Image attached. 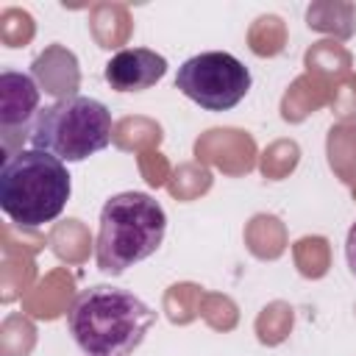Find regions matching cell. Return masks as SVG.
Masks as SVG:
<instances>
[{
  "instance_id": "6da1fadb",
  "label": "cell",
  "mask_w": 356,
  "mask_h": 356,
  "mask_svg": "<svg viewBox=\"0 0 356 356\" xmlns=\"http://www.w3.org/2000/svg\"><path fill=\"white\" fill-rule=\"evenodd\" d=\"M156 323V312L134 292L108 284L75 295L67 328L86 356H131Z\"/></svg>"
},
{
  "instance_id": "7a4b0ae2",
  "label": "cell",
  "mask_w": 356,
  "mask_h": 356,
  "mask_svg": "<svg viewBox=\"0 0 356 356\" xmlns=\"http://www.w3.org/2000/svg\"><path fill=\"white\" fill-rule=\"evenodd\" d=\"M70 195L72 181L61 159L36 147L6 156L0 167V209L19 228L53 222Z\"/></svg>"
},
{
  "instance_id": "3957f363",
  "label": "cell",
  "mask_w": 356,
  "mask_h": 356,
  "mask_svg": "<svg viewBox=\"0 0 356 356\" xmlns=\"http://www.w3.org/2000/svg\"><path fill=\"white\" fill-rule=\"evenodd\" d=\"M167 234L161 203L145 192L111 195L100 209L95 261L106 275H122L128 267L150 259Z\"/></svg>"
},
{
  "instance_id": "277c9868",
  "label": "cell",
  "mask_w": 356,
  "mask_h": 356,
  "mask_svg": "<svg viewBox=\"0 0 356 356\" xmlns=\"http://www.w3.org/2000/svg\"><path fill=\"white\" fill-rule=\"evenodd\" d=\"M111 111L106 103L83 95L61 97L44 106L31 125V147L44 150L64 164L83 161L111 145Z\"/></svg>"
},
{
  "instance_id": "5b68a950",
  "label": "cell",
  "mask_w": 356,
  "mask_h": 356,
  "mask_svg": "<svg viewBox=\"0 0 356 356\" xmlns=\"http://www.w3.org/2000/svg\"><path fill=\"white\" fill-rule=\"evenodd\" d=\"M175 89L206 111H228L250 92V70L222 50L197 53L178 67Z\"/></svg>"
},
{
  "instance_id": "8992f818",
  "label": "cell",
  "mask_w": 356,
  "mask_h": 356,
  "mask_svg": "<svg viewBox=\"0 0 356 356\" xmlns=\"http://www.w3.org/2000/svg\"><path fill=\"white\" fill-rule=\"evenodd\" d=\"M167 72V58L150 47H125L114 53L103 70L106 83L114 92H145L156 86Z\"/></svg>"
},
{
  "instance_id": "52a82bcc",
  "label": "cell",
  "mask_w": 356,
  "mask_h": 356,
  "mask_svg": "<svg viewBox=\"0 0 356 356\" xmlns=\"http://www.w3.org/2000/svg\"><path fill=\"white\" fill-rule=\"evenodd\" d=\"M39 86L31 75L17 72V70H3L0 72V125L8 134L11 128L22 125L28 131L31 117L36 120L39 114ZM31 134V131H28Z\"/></svg>"
},
{
  "instance_id": "ba28073f",
  "label": "cell",
  "mask_w": 356,
  "mask_h": 356,
  "mask_svg": "<svg viewBox=\"0 0 356 356\" xmlns=\"http://www.w3.org/2000/svg\"><path fill=\"white\" fill-rule=\"evenodd\" d=\"M345 259H348V270L356 275V222L350 225L348 239H345Z\"/></svg>"
}]
</instances>
